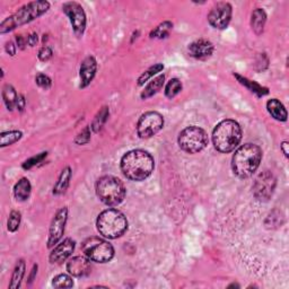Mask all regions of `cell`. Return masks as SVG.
<instances>
[{
  "label": "cell",
  "mask_w": 289,
  "mask_h": 289,
  "mask_svg": "<svg viewBox=\"0 0 289 289\" xmlns=\"http://www.w3.org/2000/svg\"><path fill=\"white\" fill-rule=\"evenodd\" d=\"M120 167L123 175L131 181H144L154 171V158L143 149L130 150L121 158Z\"/></svg>",
  "instance_id": "1"
},
{
  "label": "cell",
  "mask_w": 289,
  "mask_h": 289,
  "mask_svg": "<svg viewBox=\"0 0 289 289\" xmlns=\"http://www.w3.org/2000/svg\"><path fill=\"white\" fill-rule=\"evenodd\" d=\"M262 161V149L258 145L245 144L236 149L232 158V168L239 179H247L256 172Z\"/></svg>",
  "instance_id": "2"
},
{
  "label": "cell",
  "mask_w": 289,
  "mask_h": 289,
  "mask_svg": "<svg viewBox=\"0 0 289 289\" xmlns=\"http://www.w3.org/2000/svg\"><path fill=\"white\" fill-rule=\"evenodd\" d=\"M241 125L231 119L223 120L212 131V143L215 148L224 154L233 151L241 143Z\"/></svg>",
  "instance_id": "3"
},
{
  "label": "cell",
  "mask_w": 289,
  "mask_h": 289,
  "mask_svg": "<svg viewBox=\"0 0 289 289\" xmlns=\"http://www.w3.org/2000/svg\"><path fill=\"white\" fill-rule=\"evenodd\" d=\"M49 8H50V4L45 2V0L32 2L24 5V6L20 7L15 14L2 21V24H0V33L5 34L7 33V32L15 30L16 27L30 23V21L40 17L43 14H46Z\"/></svg>",
  "instance_id": "4"
},
{
  "label": "cell",
  "mask_w": 289,
  "mask_h": 289,
  "mask_svg": "<svg viewBox=\"0 0 289 289\" xmlns=\"http://www.w3.org/2000/svg\"><path fill=\"white\" fill-rule=\"evenodd\" d=\"M96 227L102 236L108 239H116L127 232L128 220L120 210L106 209L97 217Z\"/></svg>",
  "instance_id": "5"
},
{
  "label": "cell",
  "mask_w": 289,
  "mask_h": 289,
  "mask_svg": "<svg viewBox=\"0 0 289 289\" xmlns=\"http://www.w3.org/2000/svg\"><path fill=\"white\" fill-rule=\"evenodd\" d=\"M96 194L103 204L110 207L119 206L125 197L124 184L116 176L104 175L96 182Z\"/></svg>",
  "instance_id": "6"
},
{
  "label": "cell",
  "mask_w": 289,
  "mask_h": 289,
  "mask_svg": "<svg viewBox=\"0 0 289 289\" xmlns=\"http://www.w3.org/2000/svg\"><path fill=\"white\" fill-rule=\"evenodd\" d=\"M208 135L203 128L191 125L183 129L179 135L180 148L188 154H198L208 145Z\"/></svg>",
  "instance_id": "7"
},
{
  "label": "cell",
  "mask_w": 289,
  "mask_h": 289,
  "mask_svg": "<svg viewBox=\"0 0 289 289\" xmlns=\"http://www.w3.org/2000/svg\"><path fill=\"white\" fill-rule=\"evenodd\" d=\"M84 254L91 261L99 263H106L114 256V249L107 241L100 237H90L81 245Z\"/></svg>",
  "instance_id": "8"
},
{
  "label": "cell",
  "mask_w": 289,
  "mask_h": 289,
  "mask_svg": "<svg viewBox=\"0 0 289 289\" xmlns=\"http://www.w3.org/2000/svg\"><path fill=\"white\" fill-rule=\"evenodd\" d=\"M164 127V118L161 113L149 111L144 113L138 120L137 134L141 139L154 137Z\"/></svg>",
  "instance_id": "9"
},
{
  "label": "cell",
  "mask_w": 289,
  "mask_h": 289,
  "mask_svg": "<svg viewBox=\"0 0 289 289\" xmlns=\"http://www.w3.org/2000/svg\"><path fill=\"white\" fill-rule=\"evenodd\" d=\"M277 179L270 171H264L256 176L253 183V194L256 200L268 201L275 192Z\"/></svg>",
  "instance_id": "10"
},
{
  "label": "cell",
  "mask_w": 289,
  "mask_h": 289,
  "mask_svg": "<svg viewBox=\"0 0 289 289\" xmlns=\"http://www.w3.org/2000/svg\"><path fill=\"white\" fill-rule=\"evenodd\" d=\"M233 8L230 3H217L208 14L209 24L217 30H224L230 25Z\"/></svg>",
  "instance_id": "11"
},
{
  "label": "cell",
  "mask_w": 289,
  "mask_h": 289,
  "mask_svg": "<svg viewBox=\"0 0 289 289\" xmlns=\"http://www.w3.org/2000/svg\"><path fill=\"white\" fill-rule=\"evenodd\" d=\"M68 219V208L62 207L60 208L53 219L51 221L50 230H49V238H48V248L51 249L61 241L64 234V228H66V223Z\"/></svg>",
  "instance_id": "12"
},
{
  "label": "cell",
  "mask_w": 289,
  "mask_h": 289,
  "mask_svg": "<svg viewBox=\"0 0 289 289\" xmlns=\"http://www.w3.org/2000/svg\"><path fill=\"white\" fill-rule=\"evenodd\" d=\"M62 10L68 16L75 33L78 36L83 35L86 29V14L81 5L76 2H69L63 5Z\"/></svg>",
  "instance_id": "13"
},
{
  "label": "cell",
  "mask_w": 289,
  "mask_h": 289,
  "mask_svg": "<svg viewBox=\"0 0 289 289\" xmlns=\"http://www.w3.org/2000/svg\"><path fill=\"white\" fill-rule=\"evenodd\" d=\"M67 271L74 277H85L91 274L92 263L87 256H74L67 262Z\"/></svg>",
  "instance_id": "14"
},
{
  "label": "cell",
  "mask_w": 289,
  "mask_h": 289,
  "mask_svg": "<svg viewBox=\"0 0 289 289\" xmlns=\"http://www.w3.org/2000/svg\"><path fill=\"white\" fill-rule=\"evenodd\" d=\"M190 56L198 60H207L214 53L215 47L209 40L199 39L191 43L188 48Z\"/></svg>",
  "instance_id": "15"
},
{
  "label": "cell",
  "mask_w": 289,
  "mask_h": 289,
  "mask_svg": "<svg viewBox=\"0 0 289 289\" xmlns=\"http://www.w3.org/2000/svg\"><path fill=\"white\" fill-rule=\"evenodd\" d=\"M75 250V241L72 238L63 239L61 243H58L52 252L50 253V262L51 263H61L66 261L70 255L73 254Z\"/></svg>",
  "instance_id": "16"
},
{
  "label": "cell",
  "mask_w": 289,
  "mask_h": 289,
  "mask_svg": "<svg viewBox=\"0 0 289 289\" xmlns=\"http://www.w3.org/2000/svg\"><path fill=\"white\" fill-rule=\"evenodd\" d=\"M97 70V62L94 57H87L80 64V88H86L94 79Z\"/></svg>",
  "instance_id": "17"
},
{
  "label": "cell",
  "mask_w": 289,
  "mask_h": 289,
  "mask_svg": "<svg viewBox=\"0 0 289 289\" xmlns=\"http://www.w3.org/2000/svg\"><path fill=\"white\" fill-rule=\"evenodd\" d=\"M266 110H268L270 116L277 121H286L287 120V111L280 101L277 99H271L266 103Z\"/></svg>",
  "instance_id": "18"
},
{
  "label": "cell",
  "mask_w": 289,
  "mask_h": 289,
  "mask_svg": "<svg viewBox=\"0 0 289 289\" xmlns=\"http://www.w3.org/2000/svg\"><path fill=\"white\" fill-rule=\"evenodd\" d=\"M164 81H165V75H160L157 76L156 78L152 79L151 81H149V84L145 87V90L141 92L140 97L143 100H147V99H150L151 96H154L155 94H157L158 92L162 90L163 85H164Z\"/></svg>",
  "instance_id": "19"
},
{
  "label": "cell",
  "mask_w": 289,
  "mask_h": 289,
  "mask_svg": "<svg viewBox=\"0 0 289 289\" xmlns=\"http://www.w3.org/2000/svg\"><path fill=\"white\" fill-rule=\"evenodd\" d=\"M266 14L262 8H256L251 15V27L256 35H260L264 30Z\"/></svg>",
  "instance_id": "20"
},
{
  "label": "cell",
  "mask_w": 289,
  "mask_h": 289,
  "mask_svg": "<svg viewBox=\"0 0 289 289\" xmlns=\"http://www.w3.org/2000/svg\"><path fill=\"white\" fill-rule=\"evenodd\" d=\"M234 76H235V78L238 80L239 84H242L244 87H247V88L250 92H252L253 94H255L258 97H262L264 95L269 94V90L266 88V87L261 86L258 83H255V81L250 80V79L243 77V76H239L237 74H235Z\"/></svg>",
  "instance_id": "21"
},
{
  "label": "cell",
  "mask_w": 289,
  "mask_h": 289,
  "mask_svg": "<svg viewBox=\"0 0 289 289\" xmlns=\"http://www.w3.org/2000/svg\"><path fill=\"white\" fill-rule=\"evenodd\" d=\"M70 179H72V168L67 166V167L63 168L61 174H60V176L58 179L56 185H54L53 194L59 195V194H63L64 192H66L68 187H69Z\"/></svg>",
  "instance_id": "22"
},
{
  "label": "cell",
  "mask_w": 289,
  "mask_h": 289,
  "mask_svg": "<svg viewBox=\"0 0 289 289\" xmlns=\"http://www.w3.org/2000/svg\"><path fill=\"white\" fill-rule=\"evenodd\" d=\"M32 191V185L29 179L21 177L19 181L15 184L14 187V195L15 198L19 201H26L30 198Z\"/></svg>",
  "instance_id": "23"
},
{
  "label": "cell",
  "mask_w": 289,
  "mask_h": 289,
  "mask_svg": "<svg viewBox=\"0 0 289 289\" xmlns=\"http://www.w3.org/2000/svg\"><path fill=\"white\" fill-rule=\"evenodd\" d=\"M3 99H4L5 104H6V106H7L9 111H13L14 108H16V105H17L18 94L12 85L7 84V85L4 86Z\"/></svg>",
  "instance_id": "24"
},
{
  "label": "cell",
  "mask_w": 289,
  "mask_h": 289,
  "mask_svg": "<svg viewBox=\"0 0 289 289\" xmlns=\"http://www.w3.org/2000/svg\"><path fill=\"white\" fill-rule=\"evenodd\" d=\"M25 270H26V264L24 262V260L17 261L12 276V281L9 283L10 289H16L20 286V282L25 276Z\"/></svg>",
  "instance_id": "25"
},
{
  "label": "cell",
  "mask_w": 289,
  "mask_h": 289,
  "mask_svg": "<svg viewBox=\"0 0 289 289\" xmlns=\"http://www.w3.org/2000/svg\"><path fill=\"white\" fill-rule=\"evenodd\" d=\"M173 30V23L171 21H163L157 27H155L154 30L150 32V39H158V40H163L166 39V37L170 35L171 31Z\"/></svg>",
  "instance_id": "26"
},
{
  "label": "cell",
  "mask_w": 289,
  "mask_h": 289,
  "mask_svg": "<svg viewBox=\"0 0 289 289\" xmlns=\"http://www.w3.org/2000/svg\"><path fill=\"white\" fill-rule=\"evenodd\" d=\"M163 69H164V64L162 63H156L154 66H151L150 68L147 69L146 72L141 74L140 77L138 78L137 80L138 86H144L147 81H148L151 77H154V76L157 75L158 73H161Z\"/></svg>",
  "instance_id": "27"
},
{
  "label": "cell",
  "mask_w": 289,
  "mask_h": 289,
  "mask_svg": "<svg viewBox=\"0 0 289 289\" xmlns=\"http://www.w3.org/2000/svg\"><path fill=\"white\" fill-rule=\"evenodd\" d=\"M108 114H110V111H108V107L104 106L101 108V111L96 114V117L94 118V121H93L91 128L94 130V132H99L100 130L103 128V125L106 122V120L108 118Z\"/></svg>",
  "instance_id": "28"
},
{
  "label": "cell",
  "mask_w": 289,
  "mask_h": 289,
  "mask_svg": "<svg viewBox=\"0 0 289 289\" xmlns=\"http://www.w3.org/2000/svg\"><path fill=\"white\" fill-rule=\"evenodd\" d=\"M182 81L179 78H172L171 80H168V83L165 86V95L167 99L175 97L182 91Z\"/></svg>",
  "instance_id": "29"
},
{
  "label": "cell",
  "mask_w": 289,
  "mask_h": 289,
  "mask_svg": "<svg viewBox=\"0 0 289 289\" xmlns=\"http://www.w3.org/2000/svg\"><path fill=\"white\" fill-rule=\"evenodd\" d=\"M21 136H23V134H21L20 131H17V130L3 132L2 135H0V138H2V144H0V146L6 147V146H10L15 143H17V141L21 138Z\"/></svg>",
  "instance_id": "30"
},
{
  "label": "cell",
  "mask_w": 289,
  "mask_h": 289,
  "mask_svg": "<svg viewBox=\"0 0 289 289\" xmlns=\"http://www.w3.org/2000/svg\"><path fill=\"white\" fill-rule=\"evenodd\" d=\"M52 286L54 288H72L74 286V281L70 276L61 274L53 278Z\"/></svg>",
  "instance_id": "31"
},
{
  "label": "cell",
  "mask_w": 289,
  "mask_h": 289,
  "mask_svg": "<svg viewBox=\"0 0 289 289\" xmlns=\"http://www.w3.org/2000/svg\"><path fill=\"white\" fill-rule=\"evenodd\" d=\"M20 219H21L20 212L13 210L12 212H10L9 218L7 220V230L12 233L17 231L19 227V224H20Z\"/></svg>",
  "instance_id": "32"
},
{
  "label": "cell",
  "mask_w": 289,
  "mask_h": 289,
  "mask_svg": "<svg viewBox=\"0 0 289 289\" xmlns=\"http://www.w3.org/2000/svg\"><path fill=\"white\" fill-rule=\"evenodd\" d=\"M47 155H48V152H41V154L25 161L23 163V168H25V170H30V168L36 166L37 164H39V163L43 162V160H45V158L47 157Z\"/></svg>",
  "instance_id": "33"
},
{
  "label": "cell",
  "mask_w": 289,
  "mask_h": 289,
  "mask_svg": "<svg viewBox=\"0 0 289 289\" xmlns=\"http://www.w3.org/2000/svg\"><path fill=\"white\" fill-rule=\"evenodd\" d=\"M91 140V127H87L85 129L81 130V131L78 134L77 137L75 139V143L78 144V145H85L88 143Z\"/></svg>",
  "instance_id": "34"
},
{
  "label": "cell",
  "mask_w": 289,
  "mask_h": 289,
  "mask_svg": "<svg viewBox=\"0 0 289 289\" xmlns=\"http://www.w3.org/2000/svg\"><path fill=\"white\" fill-rule=\"evenodd\" d=\"M35 83L37 84V86L41 87L43 90H49L52 85L51 79L48 77L47 75L45 74H39L35 77Z\"/></svg>",
  "instance_id": "35"
},
{
  "label": "cell",
  "mask_w": 289,
  "mask_h": 289,
  "mask_svg": "<svg viewBox=\"0 0 289 289\" xmlns=\"http://www.w3.org/2000/svg\"><path fill=\"white\" fill-rule=\"evenodd\" d=\"M52 50H51V48H49L47 46L45 47H42L40 49V51H39V59L41 60V61H48V60H50L52 58Z\"/></svg>",
  "instance_id": "36"
},
{
  "label": "cell",
  "mask_w": 289,
  "mask_h": 289,
  "mask_svg": "<svg viewBox=\"0 0 289 289\" xmlns=\"http://www.w3.org/2000/svg\"><path fill=\"white\" fill-rule=\"evenodd\" d=\"M37 42H39V35L36 33H32L27 36V45L30 47H35L37 45Z\"/></svg>",
  "instance_id": "37"
},
{
  "label": "cell",
  "mask_w": 289,
  "mask_h": 289,
  "mask_svg": "<svg viewBox=\"0 0 289 289\" xmlns=\"http://www.w3.org/2000/svg\"><path fill=\"white\" fill-rule=\"evenodd\" d=\"M25 104H26V101H25V97L24 95H18V99H17V105H16V108H17L18 111H24L25 108Z\"/></svg>",
  "instance_id": "38"
},
{
  "label": "cell",
  "mask_w": 289,
  "mask_h": 289,
  "mask_svg": "<svg viewBox=\"0 0 289 289\" xmlns=\"http://www.w3.org/2000/svg\"><path fill=\"white\" fill-rule=\"evenodd\" d=\"M16 47L17 46H15L14 45V42H12V41H9V42H7L6 43V51H7V53H9L10 56H15L16 54Z\"/></svg>",
  "instance_id": "39"
},
{
  "label": "cell",
  "mask_w": 289,
  "mask_h": 289,
  "mask_svg": "<svg viewBox=\"0 0 289 289\" xmlns=\"http://www.w3.org/2000/svg\"><path fill=\"white\" fill-rule=\"evenodd\" d=\"M16 42H17V47L19 49H24L27 45V39H25L23 35H16Z\"/></svg>",
  "instance_id": "40"
},
{
  "label": "cell",
  "mask_w": 289,
  "mask_h": 289,
  "mask_svg": "<svg viewBox=\"0 0 289 289\" xmlns=\"http://www.w3.org/2000/svg\"><path fill=\"white\" fill-rule=\"evenodd\" d=\"M280 148H281L283 154H285V156L288 157L289 156V144H288V141H282V144L280 145Z\"/></svg>",
  "instance_id": "41"
}]
</instances>
